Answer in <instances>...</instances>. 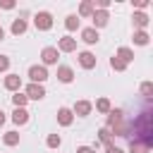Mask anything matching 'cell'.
Instances as JSON below:
<instances>
[{
	"instance_id": "7402d4cb",
	"label": "cell",
	"mask_w": 153,
	"mask_h": 153,
	"mask_svg": "<svg viewBox=\"0 0 153 153\" xmlns=\"http://www.w3.org/2000/svg\"><path fill=\"white\" fill-rule=\"evenodd\" d=\"M65 26H67L69 31H74V29H79V17H76V14H69V17L65 19Z\"/></svg>"
},
{
	"instance_id": "3957f363",
	"label": "cell",
	"mask_w": 153,
	"mask_h": 153,
	"mask_svg": "<svg viewBox=\"0 0 153 153\" xmlns=\"http://www.w3.org/2000/svg\"><path fill=\"white\" fill-rule=\"evenodd\" d=\"M45 96V88L41 86V84H29L26 86V98H31V100H41Z\"/></svg>"
},
{
	"instance_id": "1f68e13d",
	"label": "cell",
	"mask_w": 153,
	"mask_h": 153,
	"mask_svg": "<svg viewBox=\"0 0 153 153\" xmlns=\"http://www.w3.org/2000/svg\"><path fill=\"white\" fill-rule=\"evenodd\" d=\"M76 153H93V148H91V146H79Z\"/></svg>"
},
{
	"instance_id": "e0dca14e",
	"label": "cell",
	"mask_w": 153,
	"mask_h": 153,
	"mask_svg": "<svg viewBox=\"0 0 153 153\" xmlns=\"http://www.w3.org/2000/svg\"><path fill=\"white\" fill-rule=\"evenodd\" d=\"M151 148L146 146V143H141V141H129V153H148Z\"/></svg>"
},
{
	"instance_id": "484cf974",
	"label": "cell",
	"mask_w": 153,
	"mask_h": 153,
	"mask_svg": "<svg viewBox=\"0 0 153 153\" xmlns=\"http://www.w3.org/2000/svg\"><path fill=\"white\" fill-rule=\"evenodd\" d=\"M98 139H100L103 143H110V139H112V131H110L108 127H103V129L98 131Z\"/></svg>"
},
{
	"instance_id": "ffe728a7",
	"label": "cell",
	"mask_w": 153,
	"mask_h": 153,
	"mask_svg": "<svg viewBox=\"0 0 153 153\" xmlns=\"http://www.w3.org/2000/svg\"><path fill=\"white\" fill-rule=\"evenodd\" d=\"M2 141H5V146H17V143H19V134H17V131H7V134L2 136Z\"/></svg>"
},
{
	"instance_id": "7a4b0ae2",
	"label": "cell",
	"mask_w": 153,
	"mask_h": 153,
	"mask_svg": "<svg viewBox=\"0 0 153 153\" xmlns=\"http://www.w3.org/2000/svg\"><path fill=\"white\" fill-rule=\"evenodd\" d=\"M33 24H36L38 31H48V29L53 26V14H50V12H36Z\"/></svg>"
},
{
	"instance_id": "ba28073f",
	"label": "cell",
	"mask_w": 153,
	"mask_h": 153,
	"mask_svg": "<svg viewBox=\"0 0 153 153\" xmlns=\"http://www.w3.org/2000/svg\"><path fill=\"white\" fill-rule=\"evenodd\" d=\"M122 120H124V110H120V108H117V110H110V112H108V129L117 127Z\"/></svg>"
},
{
	"instance_id": "44dd1931",
	"label": "cell",
	"mask_w": 153,
	"mask_h": 153,
	"mask_svg": "<svg viewBox=\"0 0 153 153\" xmlns=\"http://www.w3.org/2000/svg\"><path fill=\"white\" fill-rule=\"evenodd\" d=\"M134 43L136 45H148V33L146 31H134Z\"/></svg>"
},
{
	"instance_id": "5bb4252c",
	"label": "cell",
	"mask_w": 153,
	"mask_h": 153,
	"mask_svg": "<svg viewBox=\"0 0 153 153\" xmlns=\"http://www.w3.org/2000/svg\"><path fill=\"white\" fill-rule=\"evenodd\" d=\"M12 122H14V124H26V122H29V112H26L24 108H17V110L12 112Z\"/></svg>"
},
{
	"instance_id": "277c9868",
	"label": "cell",
	"mask_w": 153,
	"mask_h": 153,
	"mask_svg": "<svg viewBox=\"0 0 153 153\" xmlns=\"http://www.w3.org/2000/svg\"><path fill=\"white\" fill-rule=\"evenodd\" d=\"M91 19H93V29L98 31L100 26H105V24H108L110 14H108V10H98V12H93V17H91Z\"/></svg>"
},
{
	"instance_id": "4dcf8cb0",
	"label": "cell",
	"mask_w": 153,
	"mask_h": 153,
	"mask_svg": "<svg viewBox=\"0 0 153 153\" xmlns=\"http://www.w3.org/2000/svg\"><path fill=\"white\" fill-rule=\"evenodd\" d=\"M0 7H2V10H12V7H14V2H12V0H2V2H0Z\"/></svg>"
},
{
	"instance_id": "6da1fadb",
	"label": "cell",
	"mask_w": 153,
	"mask_h": 153,
	"mask_svg": "<svg viewBox=\"0 0 153 153\" xmlns=\"http://www.w3.org/2000/svg\"><path fill=\"white\" fill-rule=\"evenodd\" d=\"M29 79H31V84H43L48 79V69L43 65H31L29 67Z\"/></svg>"
},
{
	"instance_id": "8992f818",
	"label": "cell",
	"mask_w": 153,
	"mask_h": 153,
	"mask_svg": "<svg viewBox=\"0 0 153 153\" xmlns=\"http://www.w3.org/2000/svg\"><path fill=\"white\" fill-rule=\"evenodd\" d=\"M79 65H81L84 69H93V67H96V55L88 53V50L79 53Z\"/></svg>"
},
{
	"instance_id": "2e32d148",
	"label": "cell",
	"mask_w": 153,
	"mask_h": 153,
	"mask_svg": "<svg viewBox=\"0 0 153 153\" xmlns=\"http://www.w3.org/2000/svg\"><path fill=\"white\" fill-rule=\"evenodd\" d=\"M115 57H120V60L127 65V62H131V60H134V53H131V48H120Z\"/></svg>"
},
{
	"instance_id": "836d02e7",
	"label": "cell",
	"mask_w": 153,
	"mask_h": 153,
	"mask_svg": "<svg viewBox=\"0 0 153 153\" xmlns=\"http://www.w3.org/2000/svg\"><path fill=\"white\" fill-rule=\"evenodd\" d=\"M108 5H110V2H108V0H98V7H100V10H105V7H108Z\"/></svg>"
},
{
	"instance_id": "9c48e42d",
	"label": "cell",
	"mask_w": 153,
	"mask_h": 153,
	"mask_svg": "<svg viewBox=\"0 0 153 153\" xmlns=\"http://www.w3.org/2000/svg\"><path fill=\"white\" fill-rule=\"evenodd\" d=\"M57 50H62V53H72V50H76V41L69 38V36H65V38L57 41Z\"/></svg>"
},
{
	"instance_id": "cb8c5ba5",
	"label": "cell",
	"mask_w": 153,
	"mask_h": 153,
	"mask_svg": "<svg viewBox=\"0 0 153 153\" xmlns=\"http://www.w3.org/2000/svg\"><path fill=\"white\" fill-rule=\"evenodd\" d=\"M96 110H98V112H110V110H112V108H110V100H108V98H100V100L96 103Z\"/></svg>"
},
{
	"instance_id": "f546056e",
	"label": "cell",
	"mask_w": 153,
	"mask_h": 153,
	"mask_svg": "<svg viewBox=\"0 0 153 153\" xmlns=\"http://www.w3.org/2000/svg\"><path fill=\"white\" fill-rule=\"evenodd\" d=\"M7 67H10V57L7 55H0V72H5Z\"/></svg>"
},
{
	"instance_id": "83f0119b",
	"label": "cell",
	"mask_w": 153,
	"mask_h": 153,
	"mask_svg": "<svg viewBox=\"0 0 153 153\" xmlns=\"http://www.w3.org/2000/svg\"><path fill=\"white\" fill-rule=\"evenodd\" d=\"M45 143H48V148H57L60 146V134H50Z\"/></svg>"
},
{
	"instance_id": "52a82bcc",
	"label": "cell",
	"mask_w": 153,
	"mask_h": 153,
	"mask_svg": "<svg viewBox=\"0 0 153 153\" xmlns=\"http://www.w3.org/2000/svg\"><path fill=\"white\" fill-rule=\"evenodd\" d=\"M91 103L88 100H76L74 103V110H72V115H79V117H86V115H91Z\"/></svg>"
},
{
	"instance_id": "ac0fdd59",
	"label": "cell",
	"mask_w": 153,
	"mask_h": 153,
	"mask_svg": "<svg viewBox=\"0 0 153 153\" xmlns=\"http://www.w3.org/2000/svg\"><path fill=\"white\" fill-rule=\"evenodd\" d=\"M93 12H96V10H93V2L86 0V2L79 5V14H81V17H93Z\"/></svg>"
},
{
	"instance_id": "5b68a950",
	"label": "cell",
	"mask_w": 153,
	"mask_h": 153,
	"mask_svg": "<svg viewBox=\"0 0 153 153\" xmlns=\"http://www.w3.org/2000/svg\"><path fill=\"white\" fill-rule=\"evenodd\" d=\"M57 55H60V50H57V48H53V45L43 48V53H41V57H43V62H45V65H55V62H57Z\"/></svg>"
},
{
	"instance_id": "d6986e66",
	"label": "cell",
	"mask_w": 153,
	"mask_h": 153,
	"mask_svg": "<svg viewBox=\"0 0 153 153\" xmlns=\"http://www.w3.org/2000/svg\"><path fill=\"white\" fill-rule=\"evenodd\" d=\"M24 31H26V22H24V19H14V22H12V33L19 36V33H24Z\"/></svg>"
},
{
	"instance_id": "d4e9b609",
	"label": "cell",
	"mask_w": 153,
	"mask_h": 153,
	"mask_svg": "<svg viewBox=\"0 0 153 153\" xmlns=\"http://www.w3.org/2000/svg\"><path fill=\"white\" fill-rule=\"evenodd\" d=\"M26 100H29V98H26V96H22L19 91H17L14 96H12V103H14L17 108H24V105H26Z\"/></svg>"
},
{
	"instance_id": "30bf717a",
	"label": "cell",
	"mask_w": 153,
	"mask_h": 153,
	"mask_svg": "<svg viewBox=\"0 0 153 153\" xmlns=\"http://www.w3.org/2000/svg\"><path fill=\"white\" fill-rule=\"evenodd\" d=\"M57 79H60L62 84H69V81L74 79V72H72V67H67V65H60V67H57Z\"/></svg>"
},
{
	"instance_id": "d6a6232c",
	"label": "cell",
	"mask_w": 153,
	"mask_h": 153,
	"mask_svg": "<svg viewBox=\"0 0 153 153\" xmlns=\"http://www.w3.org/2000/svg\"><path fill=\"white\" fill-rule=\"evenodd\" d=\"M134 5H136V7H141V10H143V7H148V2H146V0H136Z\"/></svg>"
},
{
	"instance_id": "9a60e30c",
	"label": "cell",
	"mask_w": 153,
	"mask_h": 153,
	"mask_svg": "<svg viewBox=\"0 0 153 153\" xmlns=\"http://www.w3.org/2000/svg\"><path fill=\"white\" fill-rule=\"evenodd\" d=\"M134 24L139 26V31H143V29L148 26V14H143V12H134Z\"/></svg>"
},
{
	"instance_id": "e575fe53",
	"label": "cell",
	"mask_w": 153,
	"mask_h": 153,
	"mask_svg": "<svg viewBox=\"0 0 153 153\" xmlns=\"http://www.w3.org/2000/svg\"><path fill=\"white\" fill-rule=\"evenodd\" d=\"M2 124H5V112L0 110V127H2Z\"/></svg>"
},
{
	"instance_id": "603a6c76",
	"label": "cell",
	"mask_w": 153,
	"mask_h": 153,
	"mask_svg": "<svg viewBox=\"0 0 153 153\" xmlns=\"http://www.w3.org/2000/svg\"><path fill=\"white\" fill-rule=\"evenodd\" d=\"M110 67H112L115 72H124V69H127V65H124L120 57H115V55H112V60H110Z\"/></svg>"
},
{
	"instance_id": "7c38bea8",
	"label": "cell",
	"mask_w": 153,
	"mask_h": 153,
	"mask_svg": "<svg viewBox=\"0 0 153 153\" xmlns=\"http://www.w3.org/2000/svg\"><path fill=\"white\" fill-rule=\"evenodd\" d=\"M72 120H74V115H72L69 108H60V110H57V122H60L62 127H69Z\"/></svg>"
},
{
	"instance_id": "8fae6325",
	"label": "cell",
	"mask_w": 153,
	"mask_h": 153,
	"mask_svg": "<svg viewBox=\"0 0 153 153\" xmlns=\"http://www.w3.org/2000/svg\"><path fill=\"white\" fill-rule=\"evenodd\" d=\"M19 86H22V76L19 74H7L5 76V88L7 91H19Z\"/></svg>"
},
{
	"instance_id": "4316f807",
	"label": "cell",
	"mask_w": 153,
	"mask_h": 153,
	"mask_svg": "<svg viewBox=\"0 0 153 153\" xmlns=\"http://www.w3.org/2000/svg\"><path fill=\"white\" fill-rule=\"evenodd\" d=\"M141 93L146 96V100H151V93H153V84H151V81H146V84H141Z\"/></svg>"
},
{
	"instance_id": "d590c367",
	"label": "cell",
	"mask_w": 153,
	"mask_h": 153,
	"mask_svg": "<svg viewBox=\"0 0 153 153\" xmlns=\"http://www.w3.org/2000/svg\"><path fill=\"white\" fill-rule=\"evenodd\" d=\"M2 38H5V31H2V26H0V41H2Z\"/></svg>"
},
{
	"instance_id": "f1b7e54d",
	"label": "cell",
	"mask_w": 153,
	"mask_h": 153,
	"mask_svg": "<svg viewBox=\"0 0 153 153\" xmlns=\"http://www.w3.org/2000/svg\"><path fill=\"white\" fill-rule=\"evenodd\" d=\"M105 153H122V148L120 146H112V141H110V143H105Z\"/></svg>"
},
{
	"instance_id": "4fadbf2b",
	"label": "cell",
	"mask_w": 153,
	"mask_h": 153,
	"mask_svg": "<svg viewBox=\"0 0 153 153\" xmlns=\"http://www.w3.org/2000/svg\"><path fill=\"white\" fill-rule=\"evenodd\" d=\"M81 41H84V43H88V45H93V43H98V31H96L93 26H88V29H84V31H81Z\"/></svg>"
}]
</instances>
